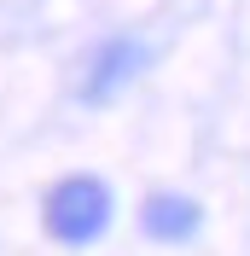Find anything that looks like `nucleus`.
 Segmentation results:
<instances>
[{
    "instance_id": "f257e3e1",
    "label": "nucleus",
    "mask_w": 250,
    "mask_h": 256,
    "mask_svg": "<svg viewBox=\"0 0 250 256\" xmlns=\"http://www.w3.org/2000/svg\"><path fill=\"white\" fill-rule=\"evenodd\" d=\"M110 227V186L94 175H70L47 198V233L58 244H94Z\"/></svg>"
},
{
    "instance_id": "f03ea898",
    "label": "nucleus",
    "mask_w": 250,
    "mask_h": 256,
    "mask_svg": "<svg viewBox=\"0 0 250 256\" xmlns=\"http://www.w3.org/2000/svg\"><path fill=\"white\" fill-rule=\"evenodd\" d=\"M146 233L152 239H192L198 233V204L192 198H169V192L146 198Z\"/></svg>"
}]
</instances>
